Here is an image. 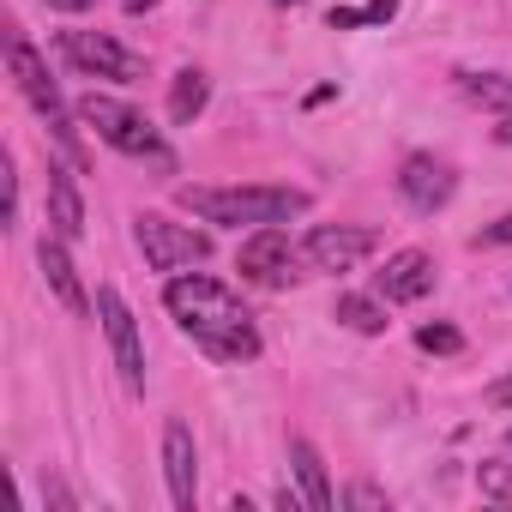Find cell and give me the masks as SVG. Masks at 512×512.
Wrapping results in <instances>:
<instances>
[{
  "instance_id": "2",
  "label": "cell",
  "mask_w": 512,
  "mask_h": 512,
  "mask_svg": "<svg viewBox=\"0 0 512 512\" xmlns=\"http://www.w3.org/2000/svg\"><path fill=\"white\" fill-rule=\"evenodd\" d=\"M199 223H290V217H302L308 205H314V193L308 187H181L175 193Z\"/></svg>"
},
{
  "instance_id": "24",
  "label": "cell",
  "mask_w": 512,
  "mask_h": 512,
  "mask_svg": "<svg viewBox=\"0 0 512 512\" xmlns=\"http://www.w3.org/2000/svg\"><path fill=\"white\" fill-rule=\"evenodd\" d=\"M368 25V7H332V31H356Z\"/></svg>"
},
{
  "instance_id": "3",
  "label": "cell",
  "mask_w": 512,
  "mask_h": 512,
  "mask_svg": "<svg viewBox=\"0 0 512 512\" xmlns=\"http://www.w3.org/2000/svg\"><path fill=\"white\" fill-rule=\"evenodd\" d=\"M7 67H13V79H19V91H25V103L37 109V121L61 139V151L67 157H79V127H73V109H67V97H61V85L49 79V61L19 37V25L7 31Z\"/></svg>"
},
{
  "instance_id": "30",
  "label": "cell",
  "mask_w": 512,
  "mask_h": 512,
  "mask_svg": "<svg viewBox=\"0 0 512 512\" xmlns=\"http://www.w3.org/2000/svg\"><path fill=\"white\" fill-rule=\"evenodd\" d=\"M278 7H302V0H278Z\"/></svg>"
},
{
  "instance_id": "6",
  "label": "cell",
  "mask_w": 512,
  "mask_h": 512,
  "mask_svg": "<svg viewBox=\"0 0 512 512\" xmlns=\"http://www.w3.org/2000/svg\"><path fill=\"white\" fill-rule=\"evenodd\" d=\"M61 55L79 73H91V79H115V85H139L145 79V55L115 43L109 31H61Z\"/></svg>"
},
{
  "instance_id": "12",
  "label": "cell",
  "mask_w": 512,
  "mask_h": 512,
  "mask_svg": "<svg viewBox=\"0 0 512 512\" xmlns=\"http://www.w3.org/2000/svg\"><path fill=\"white\" fill-rule=\"evenodd\" d=\"M163 476H169V500L181 512H193V500H199V452H193V428L187 422L163 428Z\"/></svg>"
},
{
  "instance_id": "18",
  "label": "cell",
  "mask_w": 512,
  "mask_h": 512,
  "mask_svg": "<svg viewBox=\"0 0 512 512\" xmlns=\"http://www.w3.org/2000/svg\"><path fill=\"white\" fill-rule=\"evenodd\" d=\"M458 91H464L470 103H482V109L512 115V79H506V73H458Z\"/></svg>"
},
{
  "instance_id": "5",
  "label": "cell",
  "mask_w": 512,
  "mask_h": 512,
  "mask_svg": "<svg viewBox=\"0 0 512 512\" xmlns=\"http://www.w3.org/2000/svg\"><path fill=\"white\" fill-rule=\"evenodd\" d=\"M133 241L145 253L151 272H187V266H205L211 260V235L193 229V223H175L163 211H139L133 217Z\"/></svg>"
},
{
  "instance_id": "19",
  "label": "cell",
  "mask_w": 512,
  "mask_h": 512,
  "mask_svg": "<svg viewBox=\"0 0 512 512\" xmlns=\"http://www.w3.org/2000/svg\"><path fill=\"white\" fill-rule=\"evenodd\" d=\"M476 494H482V500H500V506H512V464H494V458H482V464H476Z\"/></svg>"
},
{
  "instance_id": "17",
  "label": "cell",
  "mask_w": 512,
  "mask_h": 512,
  "mask_svg": "<svg viewBox=\"0 0 512 512\" xmlns=\"http://www.w3.org/2000/svg\"><path fill=\"white\" fill-rule=\"evenodd\" d=\"M332 320L350 326V332H362V338H380V332H386V308H380L374 296H338Z\"/></svg>"
},
{
  "instance_id": "11",
  "label": "cell",
  "mask_w": 512,
  "mask_h": 512,
  "mask_svg": "<svg viewBox=\"0 0 512 512\" xmlns=\"http://www.w3.org/2000/svg\"><path fill=\"white\" fill-rule=\"evenodd\" d=\"M374 284H380L386 302H422V296L434 290V253H422V247H398L392 260L374 272Z\"/></svg>"
},
{
  "instance_id": "22",
  "label": "cell",
  "mask_w": 512,
  "mask_h": 512,
  "mask_svg": "<svg viewBox=\"0 0 512 512\" xmlns=\"http://www.w3.org/2000/svg\"><path fill=\"white\" fill-rule=\"evenodd\" d=\"M482 404H488V410H512V374L488 380V386H482Z\"/></svg>"
},
{
  "instance_id": "16",
  "label": "cell",
  "mask_w": 512,
  "mask_h": 512,
  "mask_svg": "<svg viewBox=\"0 0 512 512\" xmlns=\"http://www.w3.org/2000/svg\"><path fill=\"white\" fill-rule=\"evenodd\" d=\"M205 97H211L205 73H199V67H181L175 85H169V121H175V127H193V121L205 115Z\"/></svg>"
},
{
  "instance_id": "25",
  "label": "cell",
  "mask_w": 512,
  "mask_h": 512,
  "mask_svg": "<svg viewBox=\"0 0 512 512\" xmlns=\"http://www.w3.org/2000/svg\"><path fill=\"white\" fill-rule=\"evenodd\" d=\"M43 500H55V506H61V512H73V494H67V488H61V482H55V476H43Z\"/></svg>"
},
{
  "instance_id": "20",
  "label": "cell",
  "mask_w": 512,
  "mask_h": 512,
  "mask_svg": "<svg viewBox=\"0 0 512 512\" xmlns=\"http://www.w3.org/2000/svg\"><path fill=\"white\" fill-rule=\"evenodd\" d=\"M416 344H422L428 356H458V350H464V338H458V326H440V320H428V326H416Z\"/></svg>"
},
{
  "instance_id": "28",
  "label": "cell",
  "mask_w": 512,
  "mask_h": 512,
  "mask_svg": "<svg viewBox=\"0 0 512 512\" xmlns=\"http://www.w3.org/2000/svg\"><path fill=\"white\" fill-rule=\"evenodd\" d=\"M49 7H55V13H85L91 0H49Z\"/></svg>"
},
{
  "instance_id": "26",
  "label": "cell",
  "mask_w": 512,
  "mask_h": 512,
  "mask_svg": "<svg viewBox=\"0 0 512 512\" xmlns=\"http://www.w3.org/2000/svg\"><path fill=\"white\" fill-rule=\"evenodd\" d=\"M398 13V0H368V25H386Z\"/></svg>"
},
{
  "instance_id": "27",
  "label": "cell",
  "mask_w": 512,
  "mask_h": 512,
  "mask_svg": "<svg viewBox=\"0 0 512 512\" xmlns=\"http://www.w3.org/2000/svg\"><path fill=\"white\" fill-rule=\"evenodd\" d=\"M494 145H506V151H512V115H500V127H494Z\"/></svg>"
},
{
  "instance_id": "4",
  "label": "cell",
  "mask_w": 512,
  "mask_h": 512,
  "mask_svg": "<svg viewBox=\"0 0 512 512\" xmlns=\"http://www.w3.org/2000/svg\"><path fill=\"white\" fill-rule=\"evenodd\" d=\"M79 121L109 145V151H121V157H145V163H157V169H175V157H169V145H163V133L139 115V109H127V103H115V97H85L79 103Z\"/></svg>"
},
{
  "instance_id": "7",
  "label": "cell",
  "mask_w": 512,
  "mask_h": 512,
  "mask_svg": "<svg viewBox=\"0 0 512 512\" xmlns=\"http://www.w3.org/2000/svg\"><path fill=\"white\" fill-rule=\"evenodd\" d=\"M374 247H380V235L368 223H314L302 241V260L314 272H356Z\"/></svg>"
},
{
  "instance_id": "23",
  "label": "cell",
  "mask_w": 512,
  "mask_h": 512,
  "mask_svg": "<svg viewBox=\"0 0 512 512\" xmlns=\"http://www.w3.org/2000/svg\"><path fill=\"white\" fill-rule=\"evenodd\" d=\"M476 247H512V211H506V217H494V223L476 235Z\"/></svg>"
},
{
  "instance_id": "31",
  "label": "cell",
  "mask_w": 512,
  "mask_h": 512,
  "mask_svg": "<svg viewBox=\"0 0 512 512\" xmlns=\"http://www.w3.org/2000/svg\"><path fill=\"white\" fill-rule=\"evenodd\" d=\"M506 446H512V428H506Z\"/></svg>"
},
{
  "instance_id": "13",
  "label": "cell",
  "mask_w": 512,
  "mask_h": 512,
  "mask_svg": "<svg viewBox=\"0 0 512 512\" xmlns=\"http://www.w3.org/2000/svg\"><path fill=\"white\" fill-rule=\"evenodd\" d=\"M37 266H43V284L55 290V302H61L67 314H85V308H91V296H85V284H79V272H73V260H67V235H43Z\"/></svg>"
},
{
  "instance_id": "9",
  "label": "cell",
  "mask_w": 512,
  "mask_h": 512,
  "mask_svg": "<svg viewBox=\"0 0 512 512\" xmlns=\"http://www.w3.org/2000/svg\"><path fill=\"white\" fill-rule=\"evenodd\" d=\"M452 193H458V175H452L446 157H434V151H410V157H404V169H398V199H404L416 217H434Z\"/></svg>"
},
{
  "instance_id": "10",
  "label": "cell",
  "mask_w": 512,
  "mask_h": 512,
  "mask_svg": "<svg viewBox=\"0 0 512 512\" xmlns=\"http://www.w3.org/2000/svg\"><path fill=\"white\" fill-rule=\"evenodd\" d=\"M290 266H296V241H290L284 223H260V229L241 241V253H235V272L247 284H284Z\"/></svg>"
},
{
  "instance_id": "1",
  "label": "cell",
  "mask_w": 512,
  "mask_h": 512,
  "mask_svg": "<svg viewBox=\"0 0 512 512\" xmlns=\"http://www.w3.org/2000/svg\"><path fill=\"white\" fill-rule=\"evenodd\" d=\"M163 302H169L175 326H181L211 362H253V356H260V332H253V314H247L241 296L223 290L217 278H205V272H181V278H169Z\"/></svg>"
},
{
  "instance_id": "21",
  "label": "cell",
  "mask_w": 512,
  "mask_h": 512,
  "mask_svg": "<svg viewBox=\"0 0 512 512\" xmlns=\"http://www.w3.org/2000/svg\"><path fill=\"white\" fill-rule=\"evenodd\" d=\"M338 506H386V494H380L374 482H356V488H344V494H338Z\"/></svg>"
},
{
  "instance_id": "14",
  "label": "cell",
  "mask_w": 512,
  "mask_h": 512,
  "mask_svg": "<svg viewBox=\"0 0 512 512\" xmlns=\"http://www.w3.org/2000/svg\"><path fill=\"white\" fill-rule=\"evenodd\" d=\"M49 223H55V235H67V241L85 235V199H79L73 169H61V163H49Z\"/></svg>"
},
{
  "instance_id": "15",
  "label": "cell",
  "mask_w": 512,
  "mask_h": 512,
  "mask_svg": "<svg viewBox=\"0 0 512 512\" xmlns=\"http://www.w3.org/2000/svg\"><path fill=\"white\" fill-rule=\"evenodd\" d=\"M290 464H296V482H302V500H308V512H332V506H338V494H332V482H326V464H320V452H314L308 440H290Z\"/></svg>"
},
{
  "instance_id": "29",
  "label": "cell",
  "mask_w": 512,
  "mask_h": 512,
  "mask_svg": "<svg viewBox=\"0 0 512 512\" xmlns=\"http://www.w3.org/2000/svg\"><path fill=\"white\" fill-rule=\"evenodd\" d=\"M121 7H127V13H151V7H157V0H121Z\"/></svg>"
},
{
  "instance_id": "8",
  "label": "cell",
  "mask_w": 512,
  "mask_h": 512,
  "mask_svg": "<svg viewBox=\"0 0 512 512\" xmlns=\"http://www.w3.org/2000/svg\"><path fill=\"white\" fill-rule=\"evenodd\" d=\"M97 320H103V338L115 350V368H121V386L139 398L145 392V350H139V326H133V308L121 302V290H97Z\"/></svg>"
}]
</instances>
